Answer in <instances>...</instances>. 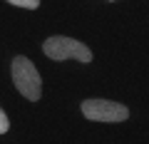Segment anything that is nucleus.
<instances>
[{"label":"nucleus","mask_w":149,"mask_h":144,"mask_svg":"<svg viewBox=\"0 0 149 144\" xmlns=\"http://www.w3.org/2000/svg\"><path fill=\"white\" fill-rule=\"evenodd\" d=\"M13 82H15L17 92L27 99H40V92H42V80L37 75L35 65L27 57H13Z\"/></svg>","instance_id":"nucleus-1"},{"label":"nucleus","mask_w":149,"mask_h":144,"mask_svg":"<svg viewBox=\"0 0 149 144\" xmlns=\"http://www.w3.org/2000/svg\"><path fill=\"white\" fill-rule=\"evenodd\" d=\"M8 3H13V5H17V8H27V10H35V8L40 5V0H8Z\"/></svg>","instance_id":"nucleus-4"},{"label":"nucleus","mask_w":149,"mask_h":144,"mask_svg":"<svg viewBox=\"0 0 149 144\" xmlns=\"http://www.w3.org/2000/svg\"><path fill=\"white\" fill-rule=\"evenodd\" d=\"M45 55H47L50 60H80V62H92V52L87 45L77 42V40L72 38H62V35H55V38H47L42 45Z\"/></svg>","instance_id":"nucleus-2"},{"label":"nucleus","mask_w":149,"mask_h":144,"mask_svg":"<svg viewBox=\"0 0 149 144\" xmlns=\"http://www.w3.org/2000/svg\"><path fill=\"white\" fill-rule=\"evenodd\" d=\"M8 127H10V122H8L5 112H3V109H0V134H5V132H8Z\"/></svg>","instance_id":"nucleus-5"},{"label":"nucleus","mask_w":149,"mask_h":144,"mask_svg":"<svg viewBox=\"0 0 149 144\" xmlns=\"http://www.w3.org/2000/svg\"><path fill=\"white\" fill-rule=\"evenodd\" d=\"M82 114L95 122H124L129 117V109L119 102H107V99H87L82 102Z\"/></svg>","instance_id":"nucleus-3"}]
</instances>
